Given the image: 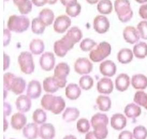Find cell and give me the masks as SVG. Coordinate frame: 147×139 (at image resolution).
Listing matches in <instances>:
<instances>
[{"mask_svg": "<svg viewBox=\"0 0 147 139\" xmlns=\"http://www.w3.org/2000/svg\"><path fill=\"white\" fill-rule=\"evenodd\" d=\"M41 105L45 110L51 111L54 115H59L64 110L65 102L61 96L46 94L41 98Z\"/></svg>", "mask_w": 147, "mask_h": 139, "instance_id": "cell-1", "label": "cell"}, {"mask_svg": "<svg viewBox=\"0 0 147 139\" xmlns=\"http://www.w3.org/2000/svg\"><path fill=\"white\" fill-rule=\"evenodd\" d=\"M115 9L119 19L122 23H127L133 18V12L129 0H115Z\"/></svg>", "mask_w": 147, "mask_h": 139, "instance_id": "cell-2", "label": "cell"}, {"mask_svg": "<svg viewBox=\"0 0 147 139\" xmlns=\"http://www.w3.org/2000/svg\"><path fill=\"white\" fill-rule=\"evenodd\" d=\"M30 20L24 16L12 15L9 17L8 28L9 31L20 33L26 31L29 28Z\"/></svg>", "mask_w": 147, "mask_h": 139, "instance_id": "cell-3", "label": "cell"}, {"mask_svg": "<svg viewBox=\"0 0 147 139\" xmlns=\"http://www.w3.org/2000/svg\"><path fill=\"white\" fill-rule=\"evenodd\" d=\"M111 53V46L107 42H100L96 47L90 51L89 57L94 62H99L108 57Z\"/></svg>", "mask_w": 147, "mask_h": 139, "instance_id": "cell-4", "label": "cell"}, {"mask_svg": "<svg viewBox=\"0 0 147 139\" xmlns=\"http://www.w3.org/2000/svg\"><path fill=\"white\" fill-rule=\"evenodd\" d=\"M70 67L65 63H60L54 69L53 77L57 82L59 88H63L67 84V77L69 74Z\"/></svg>", "mask_w": 147, "mask_h": 139, "instance_id": "cell-5", "label": "cell"}, {"mask_svg": "<svg viewBox=\"0 0 147 139\" xmlns=\"http://www.w3.org/2000/svg\"><path fill=\"white\" fill-rule=\"evenodd\" d=\"M18 64L22 72L30 74L34 72L35 66L32 54L28 52H22L18 57Z\"/></svg>", "mask_w": 147, "mask_h": 139, "instance_id": "cell-6", "label": "cell"}, {"mask_svg": "<svg viewBox=\"0 0 147 139\" xmlns=\"http://www.w3.org/2000/svg\"><path fill=\"white\" fill-rule=\"evenodd\" d=\"M74 45L65 35L61 39L54 43V50L57 56L63 57L65 56L67 52L73 48Z\"/></svg>", "mask_w": 147, "mask_h": 139, "instance_id": "cell-7", "label": "cell"}, {"mask_svg": "<svg viewBox=\"0 0 147 139\" xmlns=\"http://www.w3.org/2000/svg\"><path fill=\"white\" fill-rule=\"evenodd\" d=\"M92 69V64L86 58H79L74 64L75 72L80 75L90 74Z\"/></svg>", "mask_w": 147, "mask_h": 139, "instance_id": "cell-8", "label": "cell"}, {"mask_svg": "<svg viewBox=\"0 0 147 139\" xmlns=\"http://www.w3.org/2000/svg\"><path fill=\"white\" fill-rule=\"evenodd\" d=\"M123 37L127 43L131 45L137 43L140 39L138 29L132 26H128L125 28L123 31Z\"/></svg>", "mask_w": 147, "mask_h": 139, "instance_id": "cell-9", "label": "cell"}, {"mask_svg": "<svg viewBox=\"0 0 147 139\" xmlns=\"http://www.w3.org/2000/svg\"><path fill=\"white\" fill-rule=\"evenodd\" d=\"M110 26V22L106 17L98 15L95 17L94 21V28L97 33L99 34L106 33L109 29Z\"/></svg>", "mask_w": 147, "mask_h": 139, "instance_id": "cell-10", "label": "cell"}, {"mask_svg": "<svg viewBox=\"0 0 147 139\" xmlns=\"http://www.w3.org/2000/svg\"><path fill=\"white\" fill-rule=\"evenodd\" d=\"M55 58L52 53L46 52L42 55L40 59L39 64L41 69L46 71L52 70L55 65Z\"/></svg>", "mask_w": 147, "mask_h": 139, "instance_id": "cell-11", "label": "cell"}, {"mask_svg": "<svg viewBox=\"0 0 147 139\" xmlns=\"http://www.w3.org/2000/svg\"><path fill=\"white\" fill-rule=\"evenodd\" d=\"M71 20L68 17L65 15H61L56 18L53 28L56 32L63 33L71 25Z\"/></svg>", "mask_w": 147, "mask_h": 139, "instance_id": "cell-12", "label": "cell"}, {"mask_svg": "<svg viewBox=\"0 0 147 139\" xmlns=\"http://www.w3.org/2000/svg\"><path fill=\"white\" fill-rule=\"evenodd\" d=\"M117 70L115 64L111 60H106L105 61H102L99 65L100 73L105 77H113L116 74Z\"/></svg>", "mask_w": 147, "mask_h": 139, "instance_id": "cell-13", "label": "cell"}, {"mask_svg": "<svg viewBox=\"0 0 147 139\" xmlns=\"http://www.w3.org/2000/svg\"><path fill=\"white\" fill-rule=\"evenodd\" d=\"M41 86L40 82L33 80L30 82L26 90V95L31 99L39 98L41 95Z\"/></svg>", "mask_w": 147, "mask_h": 139, "instance_id": "cell-14", "label": "cell"}, {"mask_svg": "<svg viewBox=\"0 0 147 139\" xmlns=\"http://www.w3.org/2000/svg\"><path fill=\"white\" fill-rule=\"evenodd\" d=\"M114 85L112 80L110 78L104 77L98 82L97 89L100 94H110L113 92Z\"/></svg>", "mask_w": 147, "mask_h": 139, "instance_id": "cell-15", "label": "cell"}, {"mask_svg": "<svg viewBox=\"0 0 147 139\" xmlns=\"http://www.w3.org/2000/svg\"><path fill=\"white\" fill-rule=\"evenodd\" d=\"M126 117L121 114H115L111 118V126L115 130L121 131L126 126Z\"/></svg>", "mask_w": 147, "mask_h": 139, "instance_id": "cell-16", "label": "cell"}, {"mask_svg": "<svg viewBox=\"0 0 147 139\" xmlns=\"http://www.w3.org/2000/svg\"><path fill=\"white\" fill-rule=\"evenodd\" d=\"M131 84V79L128 74H120L115 80V86L117 90L123 92L128 90Z\"/></svg>", "mask_w": 147, "mask_h": 139, "instance_id": "cell-17", "label": "cell"}, {"mask_svg": "<svg viewBox=\"0 0 147 139\" xmlns=\"http://www.w3.org/2000/svg\"><path fill=\"white\" fill-rule=\"evenodd\" d=\"M31 98L27 95H21L17 98L16 101L17 109L22 113L28 112L31 108Z\"/></svg>", "mask_w": 147, "mask_h": 139, "instance_id": "cell-18", "label": "cell"}, {"mask_svg": "<svg viewBox=\"0 0 147 139\" xmlns=\"http://www.w3.org/2000/svg\"><path fill=\"white\" fill-rule=\"evenodd\" d=\"M55 127L52 124H43L39 128V136L42 139H52L55 137Z\"/></svg>", "mask_w": 147, "mask_h": 139, "instance_id": "cell-19", "label": "cell"}, {"mask_svg": "<svg viewBox=\"0 0 147 139\" xmlns=\"http://www.w3.org/2000/svg\"><path fill=\"white\" fill-rule=\"evenodd\" d=\"M131 84L138 90H143L147 88V77L143 74H136L132 76Z\"/></svg>", "mask_w": 147, "mask_h": 139, "instance_id": "cell-20", "label": "cell"}, {"mask_svg": "<svg viewBox=\"0 0 147 139\" xmlns=\"http://www.w3.org/2000/svg\"><path fill=\"white\" fill-rule=\"evenodd\" d=\"M27 122L26 117L21 112L12 115L11 118V127L16 130H21L24 127Z\"/></svg>", "mask_w": 147, "mask_h": 139, "instance_id": "cell-21", "label": "cell"}, {"mask_svg": "<svg viewBox=\"0 0 147 139\" xmlns=\"http://www.w3.org/2000/svg\"><path fill=\"white\" fill-rule=\"evenodd\" d=\"M23 134L27 139H36L39 135V129L36 123H30L23 130Z\"/></svg>", "mask_w": 147, "mask_h": 139, "instance_id": "cell-22", "label": "cell"}, {"mask_svg": "<svg viewBox=\"0 0 147 139\" xmlns=\"http://www.w3.org/2000/svg\"><path fill=\"white\" fill-rule=\"evenodd\" d=\"M124 113L129 118H135L138 117L142 113L141 107L136 103H129L125 106Z\"/></svg>", "mask_w": 147, "mask_h": 139, "instance_id": "cell-23", "label": "cell"}, {"mask_svg": "<svg viewBox=\"0 0 147 139\" xmlns=\"http://www.w3.org/2000/svg\"><path fill=\"white\" fill-rule=\"evenodd\" d=\"M65 96L70 100H76L81 95V90L77 84H70L66 87Z\"/></svg>", "mask_w": 147, "mask_h": 139, "instance_id": "cell-24", "label": "cell"}, {"mask_svg": "<svg viewBox=\"0 0 147 139\" xmlns=\"http://www.w3.org/2000/svg\"><path fill=\"white\" fill-rule=\"evenodd\" d=\"M134 53L133 50L128 48H123L119 51L117 59L119 62L123 64H127L133 61Z\"/></svg>", "mask_w": 147, "mask_h": 139, "instance_id": "cell-25", "label": "cell"}, {"mask_svg": "<svg viewBox=\"0 0 147 139\" xmlns=\"http://www.w3.org/2000/svg\"><path fill=\"white\" fill-rule=\"evenodd\" d=\"M134 56L138 59H144L147 56V43L145 42H139L133 47Z\"/></svg>", "mask_w": 147, "mask_h": 139, "instance_id": "cell-26", "label": "cell"}, {"mask_svg": "<svg viewBox=\"0 0 147 139\" xmlns=\"http://www.w3.org/2000/svg\"><path fill=\"white\" fill-rule=\"evenodd\" d=\"M80 112L77 108L74 107L67 108L62 115V118L67 123L75 121L80 116Z\"/></svg>", "mask_w": 147, "mask_h": 139, "instance_id": "cell-27", "label": "cell"}, {"mask_svg": "<svg viewBox=\"0 0 147 139\" xmlns=\"http://www.w3.org/2000/svg\"><path fill=\"white\" fill-rule=\"evenodd\" d=\"M13 2L22 15L28 14L32 10V4L30 0H13Z\"/></svg>", "mask_w": 147, "mask_h": 139, "instance_id": "cell-28", "label": "cell"}, {"mask_svg": "<svg viewBox=\"0 0 147 139\" xmlns=\"http://www.w3.org/2000/svg\"><path fill=\"white\" fill-rule=\"evenodd\" d=\"M43 88L46 92L49 93H54L58 90L59 87L53 77L46 78L43 81Z\"/></svg>", "mask_w": 147, "mask_h": 139, "instance_id": "cell-29", "label": "cell"}, {"mask_svg": "<svg viewBox=\"0 0 147 139\" xmlns=\"http://www.w3.org/2000/svg\"><path fill=\"white\" fill-rule=\"evenodd\" d=\"M65 35L74 45L78 42L83 37L81 29L76 26H74L70 29Z\"/></svg>", "mask_w": 147, "mask_h": 139, "instance_id": "cell-30", "label": "cell"}, {"mask_svg": "<svg viewBox=\"0 0 147 139\" xmlns=\"http://www.w3.org/2000/svg\"><path fill=\"white\" fill-rule=\"evenodd\" d=\"M39 18L45 26H49L53 23L54 14L52 10L46 8L42 10L39 14Z\"/></svg>", "mask_w": 147, "mask_h": 139, "instance_id": "cell-31", "label": "cell"}, {"mask_svg": "<svg viewBox=\"0 0 147 139\" xmlns=\"http://www.w3.org/2000/svg\"><path fill=\"white\" fill-rule=\"evenodd\" d=\"M26 87V82L22 77L14 79L11 86V90L14 94L20 95L24 92Z\"/></svg>", "mask_w": 147, "mask_h": 139, "instance_id": "cell-32", "label": "cell"}, {"mask_svg": "<svg viewBox=\"0 0 147 139\" xmlns=\"http://www.w3.org/2000/svg\"><path fill=\"white\" fill-rule=\"evenodd\" d=\"M99 109L103 112H106L110 110L112 102L110 98L104 95H99L96 100Z\"/></svg>", "mask_w": 147, "mask_h": 139, "instance_id": "cell-33", "label": "cell"}, {"mask_svg": "<svg viewBox=\"0 0 147 139\" xmlns=\"http://www.w3.org/2000/svg\"><path fill=\"white\" fill-rule=\"evenodd\" d=\"M107 125L104 123H99L93 126L94 134L99 139H105L107 136L109 131Z\"/></svg>", "mask_w": 147, "mask_h": 139, "instance_id": "cell-34", "label": "cell"}, {"mask_svg": "<svg viewBox=\"0 0 147 139\" xmlns=\"http://www.w3.org/2000/svg\"><path fill=\"white\" fill-rule=\"evenodd\" d=\"M44 43L40 39H34L30 43V49L33 54L40 55L44 51Z\"/></svg>", "mask_w": 147, "mask_h": 139, "instance_id": "cell-35", "label": "cell"}, {"mask_svg": "<svg viewBox=\"0 0 147 139\" xmlns=\"http://www.w3.org/2000/svg\"><path fill=\"white\" fill-rule=\"evenodd\" d=\"M97 10L102 14H110L113 10L112 2L110 0H100L97 5Z\"/></svg>", "mask_w": 147, "mask_h": 139, "instance_id": "cell-36", "label": "cell"}, {"mask_svg": "<svg viewBox=\"0 0 147 139\" xmlns=\"http://www.w3.org/2000/svg\"><path fill=\"white\" fill-rule=\"evenodd\" d=\"M134 101L139 106L146 108L147 106V93L142 90L137 91L134 96Z\"/></svg>", "mask_w": 147, "mask_h": 139, "instance_id": "cell-37", "label": "cell"}, {"mask_svg": "<svg viewBox=\"0 0 147 139\" xmlns=\"http://www.w3.org/2000/svg\"><path fill=\"white\" fill-rule=\"evenodd\" d=\"M32 119L33 122L37 124H44L47 120L46 113L41 109H37L33 114Z\"/></svg>", "mask_w": 147, "mask_h": 139, "instance_id": "cell-38", "label": "cell"}, {"mask_svg": "<svg viewBox=\"0 0 147 139\" xmlns=\"http://www.w3.org/2000/svg\"><path fill=\"white\" fill-rule=\"evenodd\" d=\"M45 26L44 24L41 21L39 18H35L32 21L31 29L33 33L40 34L44 33L45 29Z\"/></svg>", "mask_w": 147, "mask_h": 139, "instance_id": "cell-39", "label": "cell"}, {"mask_svg": "<svg viewBox=\"0 0 147 139\" xmlns=\"http://www.w3.org/2000/svg\"><path fill=\"white\" fill-rule=\"evenodd\" d=\"M94 79L90 76H84L80 79L79 84L83 90H88L94 86Z\"/></svg>", "mask_w": 147, "mask_h": 139, "instance_id": "cell-40", "label": "cell"}, {"mask_svg": "<svg viewBox=\"0 0 147 139\" xmlns=\"http://www.w3.org/2000/svg\"><path fill=\"white\" fill-rule=\"evenodd\" d=\"M133 134L135 139H146L147 138V129L142 125L137 126L134 128Z\"/></svg>", "mask_w": 147, "mask_h": 139, "instance_id": "cell-41", "label": "cell"}, {"mask_svg": "<svg viewBox=\"0 0 147 139\" xmlns=\"http://www.w3.org/2000/svg\"><path fill=\"white\" fill-rule=\"evenodd\" d=\"M99 123H104L106 125H108L109 118L107 115L100 113H97L92 117L91 119V124L92 127L95 125Z\"/></svg>", "mask_w": 147, "mask_h": 139, "instance_id": "cell-42", "label": "cell"}, {"mask_svg": "<svg viewBox=\"0 0 147 139\" xmlns=\"http://www.w3.org/2000/svg\"><path fill=\"white\" fill-rule=\"evenodd\" d=\"M90 128L89 120L86 118L80 119L77 122V129L81 133H88Z\"/></svg>", "mask_w": 147, "mask_h": 139, "instance_id": "cell-43", "label": "cell"}, {"mask_svg": "<svg viewBox=\"0 0 147 139\" xmlns=\"http://www.w3.org/2000/svg\"><path fill=\"white\" fill-rule=\"evenodd\" d=\"M16 77L15 74L8 72L3 76V85L4 90H11V86L14 79Z\"/></svg>", "mask_w": 147, "mask_h": 139, "instance_id": "cell-44", "label": "cell"}, {"mask_svg": "<svg viewBox=\"0 0 147 139\" xmlns=\"http://www.w3.org/2000/svg\"><path fill=\"white\" fill-rule=\"evenodd\" d=\"M96 45L97 43L93 40L89 38H86L83 40H82L80 43V47L82 51H90L95 45Z\"/></svg>", "mask_w": 147, "mask_h": 139, "instance_id": "cell-45", "label": "cell"}, {"mask_svg": "<svg viewBox=\"0 0 147 139\" xmlns=\"http://www.w3.org/2000/svg\"><path fill=\"white\" fill-rule=\"evenodd\" d=\"M81 10V5L78 3H76V4L67 7L65 11L70 16L75 17L78 16V15L80 13Z\"/></svg>", "mask_w": 147, "mask_h": 139, "instance_id": "cell-46", "label": "cell"}, {"mask_svg": "<svg viewBox=\"0 0 147 139\" xmlns=\"http://www.w3.org/2000/svg\"><path fill=\"white\" fill-rule=\"evenodd\" d=\"M137 29L139 31L140 37L147 40V21H141L137 25Z\"/></svg>", "mask_w": 147, "mask_h": 139, "instance_id": "cell-47", "label": "cell"}, {"mask_svg": "<svg viewBox=\"0 0 147 139\" xmlns=\"http://www.w3.org/2000/svg\"><path fill=\"white\" fill-rule=\"evenodd\" d=\"M139 14L141 18L147 20V4H142L139 10Z\"/></svg>", "mask_w": 147, "mask_h": 139, "instance_id": "cell-48", "label": "cell"}, {"mask_svg": "<svg viewBox=\"0 0 147 139\" xmlns=\"http://www.w3.org/2000/svg\"><path fill=\"white\" fill-rule=\"evenodd\" d=\"M133 133L129 131H123L119 134L118 139H133Z\"/></svg>", "mask_w": 147, "mask_h": 139, "instance_id": "cell-49", "label": "cell"}, {"mask_svg": "<svg viewBox=\"0 0 147 139\" xmlns=\"http://www.w3.org/2000/svg\"><path fill=\"white\" fill-rule=\"evenodd\" d=\"M11 34L8 29H4V46L8 45L11 40Z\"/></svg>", "mask_w": 147, "mask_h": 139, "instance_id": "cell-50", "label": "cell"}, {"mask_svg": "<svg viewBox=\"0 0 147 139\" xmlns=\"http://www.w3.org/2000/svg\"><path fill=\"white\" fill-rule=\"evenodd\" d=\"M12 112L11 105L8 102H4V117L9 116Z\"/></svg>", "mask_w": 147, "mask_h": 139, "instance_id": "cell-51", "label": "cell"}, {"mask_svg": "<svg viewBox=\"0 0 147 139\" xmlns=\"http://www.w3.org/2000/svg\"><path fill=\"white\" fill-rule=\"evenodd\" d=\"M62 4L64 6L68 7L70 5H73L76 4L77 2V0H60Z\"/></svg>", "mask_w": 147, "mask_h": 139, "instance_id": "cell-52", "label": "cell"}, {"mask_svg": "<svg viewBox=\"0 0 147 139\" xmlns=\"http://www.w3.org/2000/svg\"><path fill=\"white\" fill-rule=\"evenodd\" d=\"M10 57L8 55L4 53V71L8 69L10 65Z\"/></svg>", "mask_w": 147, "mask_h": 139, "instance_id": "cell-53", "label": "cell"}, {"mask_svg": "<svg viewBox=\"0 0 147 139\" xmlns=\"http://www.w3.org/2000/svg\"><path fill=\"white\" fill-rule=\"evenodd\" d=\"M33 4L37 7H41L47 3V0H32Z\"/></svg>", "mask_w": 147, "mask_h": 139, "instance_id": "cell-54", "label": "cell"}, {"mask_svg": "<svg viewBox=\"0 0 147 139\" xmlns=\"http://www.w3.org/2000/svg\"><path fill=\"white\" fill-rule=\"evenodd\" d=\"M86 139H99L94 134V131H91L86 133Z\"/></svg>", "mask_w": 147, "mask_h": 139, "instance_id": "cell-55", "label": "cell"}, {"mask_svg": "<svg viewBox=\"0 0 147 139\" xmlns=\"http://www.w3.org/2000/svg\"><path fill=\"white\" fill-rule=\"evenodd\" d=\"M8 127V123L7 120H6L5 117H4V132H5Z\"/></svg>", "mask_w": 147, "mask_h": 139, "instance_id": "cell-56", "label": "cell"}, {"mask_svg": "<svg viewBox=\"0 0 147 139\" xmlns=\"http://www.w3.org/2000/svg\"><path fill=\"white\" fill-rule=\"evenodd\" d=\"M63 139H77V138L73 135H67Z\"/></svg>", "mask_w": 147, "mask_h": 139, "instance_id": "cell-57", "label": "cell"}, {"mask_svg": "<svg viewBox=\"0 0 147 139\" xmlns=\"http://www.w3.org/2000/svg\"><path fill=\"white\" fill-rule=\"evenodd\" d=\"M89 3L91 4H94L97 3L99 0H86Z\"/></svg>", "mask_w": 147, "mask_h": 139, "instance_id": "cell-58", "label": "cell"}, {"mask_svg": "<svg viewBox=\"0 0 147 139\" xmlns=\"http://www.w3.org/2000/svg\"><path fill=\"white\" fill-rule=\"evenodd\" d=\"M135 1L140 4H144L147 2V0H135Z\"/></svg>", "mask_w": 147, "mask_h": 139, "instance_id": "cell-59", "label": "cell"}, {"mask_svg": "<svg viewBox=\"0 0 147 139\" xmlns=\"http://www.w3.org/2000/svg\"><path fill=\"white\" fill-rule=\"evenodd\" d=\"M57 0H47V3L49 4H54L57 3Z\"/></svg>", "mask_w": 147, "mask_h": 139, "instance_id": "cell-60", "label": "cell"}, {"mask_svg": "<svg viewBox=\"0 0 147 139\" xmlns=\"http://www.w3.org/2000/svg\"><path fill=\"white\" fill-rule=\"evenodd\" d=\"M9 0H4V1H8Z\"/></svg>", "mask_w": 147, "mask_h": 139, "instance_id": "cell-61", "label": "cell"}, {"mask_svg": "<svg viewBox=\"0 0 147 139\" xmlns=\"http://www.w3.org/2000/svg\"><path fill=\"white\" fill-rule=\"evenodd\" d=\"M145 109H146V110H147V107H146V108H145Z\"/></svg>", "mask_w": 147, "mask_h": 139, "instance_id": "cell-62", "label": "cell"}, {"mask_svg": "<svg viewBox=\"0 0 147 139\" xmlns=\"http://www.w3.org/2000/svg\"><path fill=\"white\" fill-rule=\"evenodd\" d=\"M13 139V138H11V139Z\"/></svg>", "mask_w": 147, "mask_h": 139, "instance_id": "cell-63", "label": "cell"}]
</instances>
